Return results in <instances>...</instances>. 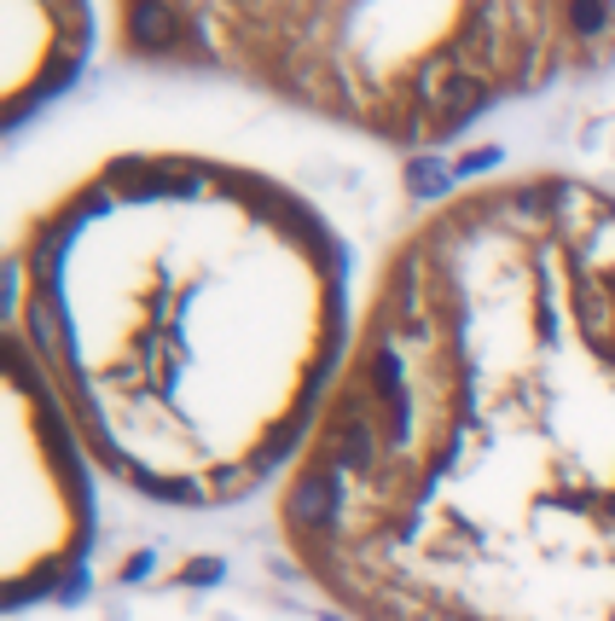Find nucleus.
Segmentation results:
<instances>
[{
	"label": "nucleus",
	"instance_id": "obj_9",
	"mask_svg": "<svg viewBox=\"0 0 615 621\" xmlns=\"http://www.w3.org/2000/svg\"><path fill=\"white\" fill-rule=\"evenodd\" d=\"M139 575H152V552L128 557V569H122V581H139Z\"/></svg>",
	"mask_w": 615,
	"mask_h": 621
},
{
	"label": "nucleus",
	"instance_id": "obj_3",
	"mask_svg": "<svg viewBox=\"0 0 615 621\" xmlns=\"http://www.w3.org/2000/svg\"><path fill=\"white\" fill-rule=\"evenodd\" d=\"M128 35H134V47H175L180 41V18L169 12V0H134V12H128Z\"/></svg>",
	"mask_w": 615,
	"mask_h": 621
},
{
	"label": "nucleus",
	"instance_id": "obj_1",
	"mask_svg": "<svg viewBox=\"0 0 615 621\" xmlns=\"http://www.w3.org/2000/svg\"><path fill=\"white\" fill-rule=\"evenodd\" d=\"M325 447H332V470H366V465H372V453H378V430H372V419H366L360 396H348V401L337 407Z\"/></svg>",
	"mask_w": 615,
	"mask_h": 621
},
{
	"label": "nucleus",
	"instance_id": "obj_2",
	"mask_svg": "<svg viewBox=\"0 0 615 621\" xmlns=\"http://www.w3.org/2000/svg\"><path fill=\"white\" fill-rule=\"evenodd\" d=\"M337 506H343L337 470H308L302 483L291 488V500H284V517H291L302 534H325L337 523Z\"/></svg>",
	"mask_w": 615,
	"mask_h": 621
},
{
	"label": "nucleus",
	"instance_id": "obj_6",
	"mask_svg": "<svg viewBox=\"0 0 615 621\" xmlns=\"http://www.w3.org/2000/svg\"><path fill=\"white\" fill-rule=\"evenodd\" d=\"M569 24H575V35H604L610 7L604 0H569Z\"/></svg>",
	"mask_w": 615,
	"mask_h": 621
},
{
	"label": "nucleus",
	"instance_id": "obj_8",
	"mask_svg": "<svg viewBox=\"0 0 615 621\" xmlns=\"http://www.w3.org/2000/svg\"><path fill=\"white\" fill-rule=\"evenodd\" d=\"M494 163H500V152H494V146H488V152H470V157L459 163V169H454V175H470V169H494Z\"/></svg>",
	"mask_w": 615,
	"mask_h": 621
},
{
	"label": "nucleus",
	"instance_id": "obj_7",
	"mask_svg": "<svg viewBox=\"0 0 615 621\" xmlns=\"http://www.w3.org/2000/svg\"><path fill=\"white\" fill-rule=\"evenodd\" d=\"M187 581H198V587H215V581H221V564H215V557H203V564H192V569H187Z\"/></svg>",
	"mask_w": 615,
	"mask_h": 621
},
{
	"label": "nucleus",
	"instance_id": "obj_4",
	"mask_svg": "<svg viewBox=\"0 0 615 621\" xmlns=\"http://www.w3.org/2000/svg\"><path fill=\"white\" fill-rule=\"evenodd\" d=\"M429 111H436L441 122H459L465 111H477L482 106V81L470 76V70H454V76H441V81H429Z\"/></svg>",
	"mask_w": 615,
	"mask_h": 621
},
{
	"label": "nucleus",
	"instance_id": "obj_5",
	"mask_svg": "<svg viewBox=\"0 0 615 621\" xmlns=\"http://www.w3.org/2000/svg\"><path fill=\"white\" fill-rule=\"evenodd\" d=\"M406 186H413L418 198H436V192H447V186H454V175L441 169V163H413V169H406Z\"/></svg>",
	"mask_w": 615,
	"mask_h": 621
}]
</instances>
